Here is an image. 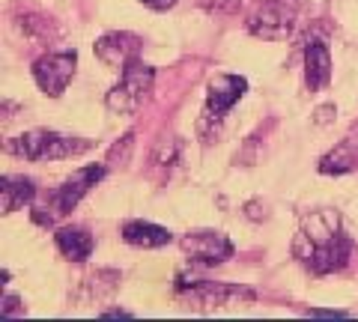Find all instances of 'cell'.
I'll return each mask as SVG.
<instances>
[{
	"instance_id": "1",
	"label": "cell",
	"mask_w": 358,
	"mask_h": 322,
	"mask_svg": "<svg viewBox=\"0 0 358 322\" xmlns=\"http://www.w3.org/2000/svg\"><path fill=\"white\" fill-rule=\"evenodd\" d=\"M299 239L308 242V251H296V254L313 275L341 272L352 257V239L341 233L334 212H313L310 218H305Z\"/></svg>"
},
{
	"instance_id": "2",
	"label": "cell",
	"mask_w": 358,
	"mask_h": 322,
	"mask_svg": "<svg viewBox=\"0 0 358 322\" xmlns=\"http://www.w3.org/2000/svg\"><path fill=\"white\" fill-rule=\"evenodd\" d=\"M90 147H93L90 140H81L75 135H60V131H48V129H33L6 140V152L21 155L24 161H57V159H69V155H81Z\"/></svg>"
},
{
	"instance_id": "3",
	"label": "cell",
	"mask_w": 358,
	"mask_h": 322,
	"mask_svg": "<svg viewBox=\"0 0 358 322\" xmlns=\"http://www.w3.org/2000/svg\"><path fill=\"white\" fill-rule=\"evenodd\" d=\"M152 81H155V69L150 63H143L141 57L129 60L122 66V78L114 90H108L105 96V108L114 110V114H134L143 98L150 96L152 90Z\"/></svg>"
},
{
	"instance_id": "4",
	"label": "cell",
	"mask_w": 358,
	"mask_h": 322,
	"mask_svg": "<svg viewBox=\"0 0 358 322\" xmlns=\"http://www.w3.org/2000/svg\"><path fill=\"white\" fill-rule=\"evenodd\" d=\"M176 293L185 295V302H192L200 310H212L221 305H230L233 298H254V290L239 284H221V281H206V277H188L179 272L176 275Z\"/></svg>"
},
{
	"instance_id": "5",
	"label": "cell",
	"mask_w": 358,
	"mask_h": 322,
	"mask_svg": "<svg viewBox=\"0 0 358 322\" xmlns=\"http://www.w3.org/2000/svg\"><path fill=\"white\" fill-rule=\"evenodd\" d=\"M33 81L39 84L42 93L48 96H63V90L72 84V78L78 72V51H54V54H45L33 63Z\"/></svg>"
},
{
	"instance_id": "6",
	"label": "cell",
	"mask_w": 358,
	"mask_h": 322,
	"mask_svg": "<svg viewBox=\"0 0 358 322\" xmlns=\"http://www.w3.org/2000/svg\"><path fill=\"white\" fill-rule=\"evenodd\" d=\"M179 248L188 254L192 263H200V265H218V263H227L236 248L233 242L224 236L221 230H194L188 236L179 239Z\"/></svg>"
},
{
	"instance_id": "7",
	"label": "cell",
	"mask_w": 358,
	"mask_h": 322,
	"mask_svg": "<svg viewBox=\"0 0 358 322\" xmlns=\"http://www.w3.org/2000/svg\"><path fill=\"white\" fill-rule=\"evenodd\" d=\"M105 173H108L105 164H87V168L75 170L69 180H66V182L57 188V191L51 194L54 218H57V215H69L72 209L81 203V200H84L90 191H93V185L105 180Z\"/></svg>"
},
{
	"instance_id": "8",
	"label": "cell",
	"mask_w": 358,
	"mask_h": 322,
	"mask_svg": "<svg viewBox=\"0 0 358 322\" xmlns=\"http://www.w3.org/2000/svg\"><path fill=\"white\" fill-rule=\"evenodd\" d=\"M296 21L293 0H268L248 18V30L263 39H284Z\"/></svg>"
},
{
	"instance_id": "9",
	"label": "cell",
	"mask_w": 358,
	"mask_h": 322,
	"mask_svg": "<svg viewBox=\"0 0 358 322\" xmlns=\"http://www.w3.org/2000/svg\"><path fill=\"white\" fill-rule=\"evenodd\" d=\"M245 90H248V81H245L242 75H218V78H212V84L206 90V117L209 119H221L245 96Z\"/></svg>"
},
{
	"instance_id": "10",
	"label": "cell",
	"mask_w": 358,
	"mask_h": 322,
	"mask_svg": "<svg viewBox=\"0 0 358 322\" xmlns=\"http://www.w3.org/2000/svg\"><path fill=\"white\" fill-rule=\"evenodd\" d=\"M141 48H143V42H141V36H134V33H105L93 45L96 57L105 66H117V69H122L129 60L141 57Z\"/></svg>"
},
{
	"instance_id": "11",
	"label": "cell",
	"mask_w": 358,
	"mask_h": 322,
	"mask_svg": "<svg viewBox=\"0 0 358 322\" xmlns=\"http://www.w3.org/2000/svg\"><path fill=\"white\" fill-rule=\"evenodd\" d=\"M305 81L310 93L329 87L331 81V51L320 36L308 39V45H305Z\"/></svg>"
},
{
	"instance_id": "12",
	"label": "cell",
	"mask_w": 358,
	"mask_h": 322,
	"mask_svg": "<svg viewBox=\"0 0 358 322\" xmlns=\"http://www.w3.org/2000/svg\"><path fill=\"white\" fill-rule=\"evenodd\" d=\"M122 242L134 248H164L173 242V233L152 221H126L122 224Z\"/></svg>"
},
{
	"instance_id": "13",
	"label": "cell",
	"mask_w": 358,
	"mask_h": 322,
	"mask_svg": "<svg viewBox=\"0 0 358 322\" xmlns=\"http://www.w3.org/2000/svg\"><path fill=\"white\" fill-rule=\"evenodd\" d=\"M54 242H57V251L69 263L90 260V254H93V248H96V239L90 236L84 227H60L57 233H54Z\"/></svg>"
},
{
	"instance_id": "14",
	"label": "cell",
	"mask_w": 358,
	"mask_h": 322,
	"mask_svg": "<svg viewBox=\"0 0 358 322\" xmlns=\"http://www.w3.org/2000/svg\"><path fill=\"white\" fill-rule=\"evenodd\" d=\"M36 197V185H33L27 176H15L6 173L0 180V200H3V212H15V209H24L27 203H33Z\"/></svg>"
},
{
	"instance_id": "15",
	"label": "cell",
	"mask_w": 358,
	"mask_h": 322,
	"mask_svg": "<svg viewBox=\"0 0 358 322\" xmlns=\"http://www.w3.org/2000/svg\"><path fill=\"white\" fill-rule=\"evenodd\" d=\"M352 143H341L334 152H329L326 159L320 161V170L322 173H346V170H355L358 168V155H350Z\"/></svg>"
},
{
	"instance_id": "16",
	"label": "cell",
	"mask_w": 358,
	"mask_h": 322,
	"mask_svg": "<svg viewBox=\"0 0 358 322\" xmlns=\"http://www.w3.org/2000/svg\"><path fill=\"white\" fill-rule=\"evenodd\" d=\"M197 6L212 15H236L242 9V0H197Z\"/></svg>"
},
{
	"instance_id": "17",
	"label": "cell",
	"mask_w": 358,
	"mask_h": 322,
	"mask_svg": "<svg viewBox=\"0 0 358 322\" xmlns=\"http://www.w3.org/2000/svg\"><path fill=\"white\" fill-rule=\"evenodd\" d=\"M18 305V298L15 295H3V307H0V314H3V316H15V314H24V307H15Z\"/></svg>"
},
{
	"instance_id": "18",
	"label": "cell",
	"mask_w": 358,
	"mask_h": 322,
	"mask_svg": "<svg viewBox=\"0 0 358 322\" xmlns=\"http://www.w3.org/2000/svg\"><path fill=\"white\" fill-rule=\"evenodd\" d=\"M141 3L150 6V9H155V13H167V9L176 6V0H141Z\"/></svg>"
},
{
	"instance_id": "19",
	"label": "cell",
	"mask_w": 358,
	"mask_h": 322,
	"mask_svg": "<svg viewBox=\"0 0 358 322\" xmlns=\"http://www.w3.org/2000/svg\"><path fill=\"white\" fill-rule=\"evenodd\" d=\"M102 316H105V319H131L134 314H129V310H105Z\"/></svg>"
},
{
	"instance_id": "20",
	"label": "cell",
	"mask_w": 358,
	"mask_h": 322,
	"mask_svg": "<svg viewBox=\"0 0 358 322\" xmlns=\"http://www.w3.org/2000/svg\"><path fill=\"white\" fill-rule=\"evenodd\" d=\"M310 316H346V310H310Z\"/></svg>"
}]
</instances>
